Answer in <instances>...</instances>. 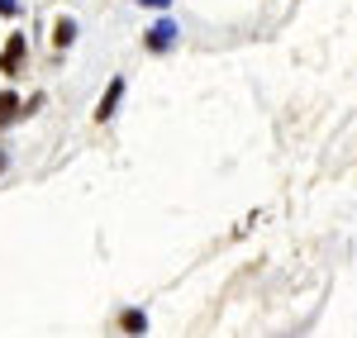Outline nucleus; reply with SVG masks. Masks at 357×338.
<instances>
[{
    "mask_svg": "<svg viewBox=\"0 0 357 338\" xmlns=\"http://www.w3.org/2000/svg\"><path fill=\"white\" fill-rule=\"evenodd\" d=\"M172 43H176V24H172V20H158L153 33H148V48H153V53H162V48H172Z\"/></svg>",
    "mask_w": 357,
    "mask_h": 338,
    "instance_id": "f257e3e1",
    "label": "nucleus"
},
{
    "mask_svg": "<svg viewBox=\"0 0 357 338\" xmlns=\"http://www.w3.org/2000/svg\"><path fill=\"white\" fill-rule=\"evenodd\" d=\"M0 167H5V153H0Z\"/></svg>",
    "mask_w": 357,
    "mask_h": 338,
    "instance_id": "1a4fd4ad",
    "label": "nucleus"
},
{
    "mask_svg": "<svg viewBox=\"0 0 357 338\" xmlns=\"http://www.w3.org/2000/svg\"><path fill=\"white\" fill-rule=\"evenodd\" d=\"M143 329H148L143 314H124V334H143Z\"/></svg>",
    "mask_w": 357,
    "mask_h": 338,
    "instance_id": "423d86ee",
    "label": "nucleus"
},
{
    "mask_svg": "<svg viewBox=\"0 0 357 338\" xmlns=\"http://www.w3.org/2000/svg\"><path fill=\"white\" fill-rule=\"evenodd\" d=\"M20 10V0H0V15H15Z\"/></svg>",
    "mask_w": 357,
    "mask_h": 338,
    "instance_id": "0eeeda50",
    "label": "nucleus"
},
{
    "mask_svg": "<svg viewBox=\"0 0 357 338\" xmlns=\"http://www.w3.org/2000/svg\"><path fill=\"white\" fill-rule=\"evenodd\" d=\"M119 95H124V82H110V91H105V100H100L96 119H110V114H114V105H119Z\"/></svg>",
    "mask_w": 357,
    "mask_h": 338,
    "instance_id": "7ed1b4c3",
    "label": "nucleus"
},
{
    "mask_svg": "<svg viewBox=\"0 0 357 338\" xmlns=\"http://www.w3.org/2000/svg\"><path fill=\"white\" fill-rule=\"evenodd\" d=\"M143 5H162V0H143Z\"/></svg>",
    "mask_w": 357,
    "mask_h": 338,
    "instance_id": "6e6552de",
    "label": "nucleus"
},
{
    "mask_svg": "<svg viewBox=\"0 0 357 338\" xmlns=\"http://www.w3.org/2000/svg\"><path fill=\"white\" fill-rule=\"evenodd\" d=\"M15 110H20V95H0V124H5Z\"/></svg>",
    "mask_w": 357,
    "mask_h": 338,
    "instance_id": "39448f33",
    "label": "nucleus"
},
{
    "mask_svg": "<svg viewBox=\"0 0 357 338\" xmlns=\"http://www.w3.org/2000/svg\"><path fill=\"white\" fill-rule=\"evenodd\" d=\"M20 62H24V38H20V33H15V38H10V43H5V57H0V67H5V72H10V77H15V72H20Z\"/></svg>",
    "mask_w": 357,
    "mask_h": 338,
    "instance_id": "f03ea898",
    "label": "nucleus"
},
{
    "mask_svg": "<svg viewBox=\"0 0 357 338\" xmlns=\"http://www.w3.org/2000/svg\"><path fill=\"white\" fill-rule=\"evenodd\" d=\"M77 38V29H72V20H57V29H53V48H67Z\"/></svg>",
    "mask_w": 357,
    "mask_h": 338,
    "instance_id": "20e7f679",
    "label": "nucleus"
}]
</instances>
